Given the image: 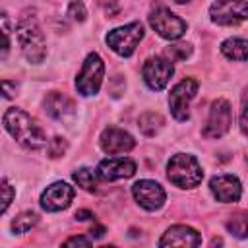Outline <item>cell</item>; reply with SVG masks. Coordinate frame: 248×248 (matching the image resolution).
Instances as JSON below:
<instances>
[{
  "label": "cell",
  "instance_id": "obj_26",
  "mask_svg": "<svg viewBox=\"0 0 248 248\" xmlns=\"http://www.w3.org/2000/svg\"><path fill=\"white\" fill-rule=\"evenodd\" d=\"M240 130L244 136H248V89L242 95V108H240Z\"/></svg>",
  "mask_w": 248,
  "mask_h": 248
},
{
  "label": "cell",
  "instance_id": "obj_9",
  "mask_svg": "<svg viewBox=\"0 0 248 248\" xmlns=\"http://www.w3.org/2000/svg\"><path fill=\"white\" fill-rule=\"evenodd\" d=\"M232 124V110H231V105L225 101V99H217L213 105H211V110H209V116H207V122L202 130V134L209 140H215V138H221L229 132Z\"/></svg>",
  "mask_w": 248,
  "mask_h": 248
},
{
  "label": "cell",
  "instance_id": "obj_24",
  "mask_svg": "<svg viewBox=\"0 0 248 248\" xmlns=\"http://www.w3.org/2000/svg\"><path fill=\"white\" fill-rule=\"evenodd\" d=\"M66 149H68V143H66L62 138H52V140L46 143V153H48V157H52V159L62 157V155L66 153Z\"/></svg>",
  "mask_w": 248,
  "mask_h": 248
},
{
  "label": "cell",
  "instance_id": "obj_32",
  "mask_svg": "<svg viewBox=\"0 0 248 248\" xmlns=\"http://www.w3.org/2000/svg\"><path fill=\"white\" fill-rule=\"evenodd\" d=\"M174 2H178V4H186V2H190V0H174Z\"/></svg>",
  "mask_w": 248,
  "mask_h": 248
},
{
  "label": "cell",
  "instance_id": "obj_6",
  "mask_svg": "<svg viewBox=\"0 0 248 248\" xmlns=\"http://www.w3.org/2000/svg\"><path fill=\"white\" fill-rule=\"evenodd\" d=\"M149 23L151 27L163 37V39H169V41H174V39H180L184 33H186V21L182 17H178L176 14H172L169 8L165 6H157L151 14H149Z\"/></svg>",
  "mask_w": 248,
  "mask_h": 248
},
{
  "label": "cell",
  "instance_id": "obj_23",
  "mask_svg": "<svg viewBox=\"0 0 248 248\" xmlns=\"http://www.w3.org/2000/svg\"><path fill=\"white\" fill-rule=\"evenodd\" d=\"M190 45H184V43H180V45H172V46H169V48H165V52H163V56L165 58H169L170 62H176V60H184L188 54H190Z\"/></svg>",
  "mask_w": 248,
  "mask_h": 248
},
{
  "label": "cell",
  "instance_id": "obj_4",
  "mask_svg": "<svg viewBox=\"0 0 248 248\" xmlns=\"http://www.w3.org/2000/svg\"><path fill=\"white\" fill-rule=\"evenodd\" d=\"M141 39H143V25L140 21H132L128 25H122V27L108 31L105 41L116 54L130 56Z\"/></svg>",
  "mask_w": 248,
  "mask_h": 248
},
{
  "label": "cell",
  "instance_id": "obj_14",
  "mask_svg": "<svg viewBox=\"0 0 248 248\" xmlns=\"http://www.w3.org/2000/svg\"><path fill=\"white\" fill-rule=\"evenodd\" d=\"M209 190L211 194L217 198V202H223V203H232V202H238L240 200V194H242V186H240V180L232 174H219V176H213L211 182H209Z\"/></svg>",
  "mask_w": 248,
  "mask_h": 248
},
{
  "label": "cell",
  "instance_id": "obj_12",
  "mask_svg": "<svg viewBox=\"0 0 248 248\" xmlns=\"http://www.w3.org/2000/svg\"><path fill=\"white\" fill-rule=\"evenodd\" d=\"M74 200V188L66 182H52L41 194V205L46 211H62Z\"/></svg>",
  "mask_w": 248,
  "mask_h": 248
},
{
  "label": "cell",
  "instance_id": "obj_3",
  "mask_svg": "<svg viewBox=\"0 0 248 248\" xmlns=\"http://www.w3.org/2000/svg\"><path fill=\"white\" fill-rule=\"evenodd\" d=\"M167 176L178 188H194L202 182L203 170L194 155L176 153L167 165Z\"/></svg>",
  "mask_w": 248,
  "mask_h": 248
},
{
  "label": "cell",
  "instance_id": "obj_30",
  "mask_svg": "<svg viewBox=\"0 0 248 248\" xmlns=\"http://www.w3.org/2000/svg\"><path fill=\"white\" fill-rule=\"evenodd\" d=\"M2 87H4V95H6V97H14V93H16V83H12L10 79H4V81H2Z\"/></svg>",
  "mask_w": 248,
  "mask_h": 248
},
{
  "label": "cell",
  "instance_id": "obj_29",
  "mask_svg": "<svg viewBox=\"0 0 248 248\" xmlns=\"http://www.w3.org/2000/svg\"><path fill=\"white\" fill-rule=\"evenodd\" d=\"M91 240L85 236H72L68 240H64V246H89Z\"/></svg>",
  "mask_w": 248,
  "mask_h": 248
},
{
  "label": "cell",
  "instance_id": "obj_13",
  "mask_svg": "<svg viewBox=\"0 0 248 248\" xmlns=\"http://www.w3.org/2000/svg\"><path fill=\"white\" fill-rule=\"evenodd\" d=\"M134 145H136V141H134V138H132L126 130L108 126V128H105L103 134H101V147H103V151L108 153V155L128 153Z\"/></svg>",
  "mask_w": 248,
  "mask_h": 248
},
{
  "label": "cell",
  "instance_id": "obj_1",
  "mask_svg": "<svg viewBox=\"0 0 248 248\" xmlns=\"http://www.w3.org/2000/svg\"><path fill=\"white\" fill-rule=\"evenodd\" d=\"M4 128L8 134L27 149H41L46 145V136L43 128L21 108H8L4 112Z\"/></svg>",
  "mask_w": 248,
  "mask_h": 248
},
{
  "label": "cell",
  "instance_id": "obj_8",
  "mask_svg": "<svg viewBox=\"0 0 248 248\" xmlns=\"http://www.w3.org/2000/svg\"><path fill=\"white\" fill-rule=\"evenodd\" d=\"M196 93H198V81L192 78H186L172 87L169 95V107L176 120H188L190 116L188 107H190V101L196 97Z\"/></svg>",
  "mask_w": 248,
  "mask_h": 248
},
{
  "label": "cell",
  "instance_id": "obj_17",
  "mask_svg": "<svg viewBox=\"0 0 248 248\" xmlns=\"http://www.w3.org/2000/svg\"><path fill=\"white\" fill-rule=\"evenodd\" d=\"M202 244V236L198 231L186 225H174L167 229V232L161 236L159 246H182V248H194Z\"/></svg>",
  "mask_w": 248,
  "mask_h": 248
},
{
  "label": "cell",
  "instance_id": "obj_20",
  "mask_svg": "<svg viewBox=\"0 0 248 248\" xmlns=\"http://www.w3.org/2000/svg\"><path fill=\"white\" fill-rule=\"evenodd\" d=\"M74 180L79 188H83L85 192H97L99 190V172H93L87 167H81L74 172Z\"/></svg>",
  "mask_w": 248,
  "mask_h": 248
},
{
  "label": "cell",
  "instance_id": "obj_21",
  "mask_svg": "<svg viewBox=\"0 0 248 248\" xmlns=\"http://www.w3.org/2000/svg\"><path fill=\"white\" fill-rule=\"evenodd\" d=\"M227 229L232 236L236 238H248V211H240L234 213L229 221H227Z\"/></svg>",
  "mask_w": 248,
  "mask_h": 248
},
{
  "label": "cell",
  "instance_id": "obj_11",
  "mask_svg": "<svg viewBox=\"0 0 248 248\" xmlns=\"http://www.w3.org/2000/svg\"><path fill=\"white\" fill-rule=\"evenodd\" d=\"M132 194L136 198V202L147 209V211H155L159 209L163 203H165V190L159 182L155 180H138L134 186H132Z\"/></svg>",
  "mask_w": 248,
  "mask_h": 248
},
{
  "label": "cell",
  "instance_id": "obj_15",
  "mask_svg": "<svg viewBox=\"0 0 248 248\" xmlns=\"http://www.w3.org/2000/svg\"><path fill=\"white\" fill-rule=\"evenodd\" d=\"M45 110L54 120L70 122L76 116V103L68 95H64L60 91H50L45 97Z\"/></svg>",
  "mask_w": 248,
  "mask_h": 248
},
{
  "label": "cell",
  "instance_id": "obj_18",
  "mask_svg": "<svg viewBox=\"0 0 248 248\" xmlns=\"http://www.w3.org/2000/svg\"><path fill=\"white\" fill-rule=\"evenodd\" d=\"M221 52L231 60H248V39H227L221 43Z\"/></svg>",
  "mask_w": 248,
  "mask_h": 248
},
{
  "label": "cell",
  "instance_id": "obj_27",
  "mask_svg": "<svg viewBox=\"0 0 248 248\" xmlns=\"http://www.w3.org/2000/svg\"><path fill=\"white\" fill-rule=\"evenodd\" d=\"M97 4L105 10V14L108 17H114L118 14V10H120V0H97Z\"/></svg>",
  "mask_w": 248,
  "mask_h": 248
},
{
  "label": "cell",
  "instance_id": "obj_16",
  "mask_svg": "<svg viewBox=\"0 0 248 248\" xmlns=\"http://www.w3.org/2000/svg\"><path fill=\"white\" fill-rule=\"evenodd\" d=\"M97 172L105 180H120L136 174V163L128 157H108L103 159L97 167Z\"/></svg>",
  "mask_w": 248,
  "mask_h": 248
},
{
  "label": "cell",
  "instance_id": "obj_10",
  "mask_svg": "<svg viewBox=\"0 0 248 248\" xmlns=\"http://www.w3.org/2000/svg\"><path fill=\"white\" fill-rule=\"evenodd\" d=\"M143 79L149 85V89L153 91H161L167 87L170 76H172V62L165 56H153L147 58L143 68H141Z\"/></svg>",
  "mask_w": 248,
  "mask_h": 248
},
{
  "label": "cell",
  "instance_id": "obj_22",
  "mask_svg": "<svg viewBox=\"0 0 248 248\" xmlns=\"http://www.w3.org/2000/svg\"><path fill=\"white\" fill-rule=\"evenodd\" d=\"M37 221H39V217H37V213H33V211H23V213H19L14 221H12V229H14V232H27V231H31L35 225H37Z\"/></svg>",
  "mask_w": 248,
  "mask_h": 248
},
{
  "label": "cell",
  "instance_id": "obj_7",
  "mask_svg": "<svg viewBox=\"0 0 248 248\" xmlns=\"http://www.w3.org/2000/svg\"><path fill=\"white\" fill-rule=\"evenodd\" d=\"M211 21L217 25H236L248 19L246 0H217L209 8Z\"/></svg>",
  "mask_w": 248,
  "mask_h": 248
},
{
  "label": "cell",
  "instance_id": "obj_31",
  "mask_svg": "<svg viewBox=\"0 0 248 248\" xmlns=\"http://www.w3.org/2000/svg\"><path fill=\"white\" fill-rule=\"evenodd\" d=\"M76 219H79V221H87V219H93V213H91V211L81 209V211H78V213H76Z\"/></svg>",
  "mask_w": 248,
  "mask_h": 248
},
{
  "label": "cell",
  "instance_id": "obj_2",
  "mask_svg": "<svg viewBox=\"0 0 248 248\" xmlns=\"http://www.w3.org/2000/svg\"><path fill=\"white\" fill-rule=\"evenodd\" d=\"M16 35H17V43L21 46L23 56L31 64H41L46 56V43H45V35L33 12H25L19 17Z\"/></svg>",
  "mask_w": 248,
  "mask_h": 248
},
{
  "label": "cell",
  "instance_id": "obj_25",
  "mask_svg": "<svg viewBox=\"0 0 248 248\" xmlns=\"http://www.w3.org/2000/svg\"><path fill=\"white\" fill-rule=\"evenodd\" d=\"M68 16H70L74 21H83L85 16H87V10H85L83 2H81V0L70 2V6H68Z\"/></svg>",
  "mask_w": 248,
  "mask_h": 248
},
{
  "label": "cell",
  "instance_id": "obj_19",
  "mask_svg": "<svg viewBox=\"0 0 248 248\" xmlns=\"http://www.w3.org/2000/svg\"><path fill=\"white\" fill-rule=\"evenodd\" d=\"M163 124H165L163 116H161L159 112H153V110H147V112H143V114L138 118V128H140L141 134H145V136H155V134L163 128Z\"/></svg>",
  "mask_w": 248,
  "mask_h": 248
},
{
  "label": "cell",
  "instance_id": "obj_28",
  "mask_svg": "<svg viewBox=\"0 0 248 248\" xmlns=\"http://www.w3.org/2000/svg\"><path fill=\"white\" fill-rule=\"evenodd\" d=\"M12 198H14V188L6 178H2V211L8 209V205L12 203Z\"/></svg>",
  "mask_w": 248,
  "mask_h": 248
},
{
  "label": "cell",
  "instance_id": "obj_5",
  "mask_svg": "<svg viewBox=\"0 0 248 248\" xmlns=\"http://www.w3.org/2000/svg\"><path fill=\"white\" fill-rule=\"evenodd\" d=\"M103 76H105V64L103 58L97 52L87 54L78 78H76V87L81 95H95L103 83Z\"/></svg>",
  "mask_w": 248,
  "mask_h": 248
}]
</instances>
